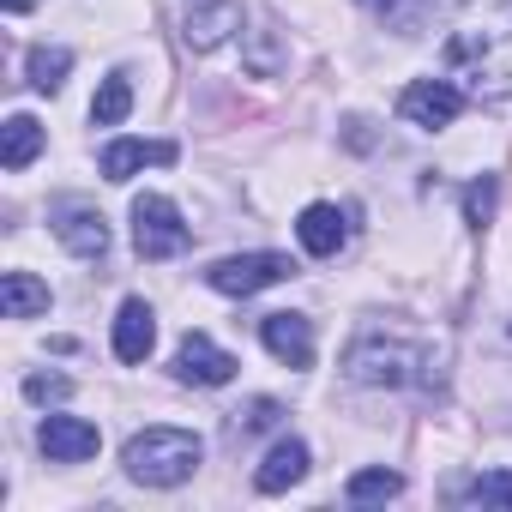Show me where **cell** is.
Masks as SVG:
<instances>
[{
	"label": "cell",
	"instance_id": "cell-1",
	"mask_svg": "<svg viewBox=\"0 0 512 512\" xmlns=\"http://www.w3.org/2000/svg\"><path fill=\"white\" fill-rule=\"evenodd\" d=\"M446 73H458L470 97H512V0H458L446 31Z\"/></svg>",
	"mask_w": 512,
	"mask_h": 512
},
{
	"label": "cell",
	"instance_id": "cell-2",
	"mask_svg": "<svg viewBox=\"0 0 512 512\" xmlns=\"http://www.w3.org/2000/svg\"><path fill=\"white\" fill-rule=\"evenodd\" d=\"M199 452H205L199 434L157 422V428H139V434L127 440L121 464H127V476L145 482V488H175V482H187V476L199 470Z\"/></svg>",
	"mask_w": 512,
	"mask_h": 512
},
{
	"label": "cell",
	"instance_id": "cell-3",
	"mask_svg": "<svg viewBox=\"0 0 512 512\" xmlns=\"http://www.w3.org/2000/svg\"><path fill=\"white\" fill-rule=\"evenodd\" d=\"M422 368H428V350L404 344V338H386L380 326L362 332L344 356V374L356 386H410V380H422Z\"/></svg>",
	"mask_w": 512,
	"mask_h": 512
},
{
	"label": "cell",
	"instance_id": "cell-4",
	"mask_svg": "<svg viewBox=\"0 0 512 512\" xmlns=\"http://www.w3.org/2000/svg\"><path fill=\"white\" fill-rule=\"evenodd\" d=\"M187 223L181 211L163 199V193H139L133 199V247H139V260H175V253H187Z\"/></svg>",
	"mask_w": 512,
	"mask_h": 512
},
{
	"label": "cell",
	"instance_id": "cell-5",
	"mask_svg": "<svg viewBox=\"0 0 512 512\" xmlns=\"http://www.w3.org/2000/svg\"><path fill=\"white\" fill-rule=\"evenodd\" d=\"M284 278H296V266L284 260V253H229V260H217L205 272V284L217 296H260V290H272Z\"/></svg>",
	"mask_w": 512,
	"mask_h": 512
},
{
	"label": "cell",
	"instance_id": "cell-6",
	"mask_svg": "<svg viewBox=\"0 0 512 512\" xmlns=\"http://www.w3.org/2000/svg\"><path fill=\"white\" fill-rule=\"evenodd\" d=\"M458 109H464V91L458 85H446V79H416L404 97H398V115L410 121V127H452L458 121Z\"/></svg>",
	"mask_w": 512,
	"mask_h": 512
},
{
	"label": "cell",
	"instance_id": "cell-7",
	"mask_svg": "<svg viewBox=\"0 0 512 512\" xmlns=\"http://www.w3.org/2000/svg\"><path fill=\"white\" fill-rule=\"evenodd\" d=\"M175 374H181L187 386H229V380H235V356L217 350L205 332H187L181 350H175Z\"/></svg>",
	"mask_w": 512,
	"mask_h": 512
},
{
	"label": "cell",
	"instance_id": "cell-8",
	"mask_svg": "<svg viewBox=\"0 0 512 512\" xmlns=\"http://www.w3.org/2000/svg\"><path fill=\"white\" fill-rule=\"evenodd\" d=\"M37 446H43L55 464H85V458H97L103 434H97V422H85V416H49V422L37 428Z\"/></svg>",
	"mask_w": 512,
	"mask_h": 512
},
{
	"label": "cell",
	"instance_id": "cell-9",
	"mask_svg": "<svg viewBox=\"0 0 512 512\" xmlns=\"http://www.w3.org/2000/svg\"><path fill=\"white\" fill-rule=\"evenodd\" d=\"M49 223H55L61 247L79 253V260H103V253H109V223H103V211H91V205H55Z\"/></svg>",
	"mask_w": 512,
	"mask_h": 512
},
{
	"label": "cell",
	"instance_id": "cell-10",
	"mask_svg": "<svg viewBox=\"0 0 512 512\" xmlns=\"http://www.w3.org/2000/svg\"><path fill=\"white\" fill-rule=\"evenodd\" d=\"M260 338L284 368H314V320L308 314H266Z\"/></svg>",
	"mask_w": 512,
	"mask_h": 512
},
{
	"label": "cell",
	"instance_id": "cell-11",
	"mask_svg": "<svg viewBox=\"0 0 512 512\" xmlns=\"http://www.w3.org/2000/svg\"><path fill=\"white\" fill-rule=\"evenodd\" d=\"M229 31H241V7H235V0H205V7H193L181 19V43L193 55H211L217 43H229Z\"/></svg>",
	"mask_w": 512,
	"mask_h": 512
},
{
	"label": "cell",
	"instance_id": "cell-12",
	"mask_svg": "<svg viewBox=\"0 0 512 512\" xmlns=\"http://www.w3.org/2000/svg\"><path fill=\"white\" fill-rule=\"evenodd\" d=\"M151 344H157V314H151L139 296L121 302V314H115V356H121V362H145Z\"/></svg>",
	"mask_w": 512,
	"mask_h": 512
},
{
	"label": "cell",
	"instance_id": "cell-13",
	"mask_svg": "<svg viewBox=\"0 0 512 512\" xmlns=\"http://www.w3.org/2000/svg\"><path fill=\"white\" fill-rule=\"evenodd\" d=\"M308 476V446L302 440H278L272 452H266V464L253 470V488L260 494H284V488H296Z\"/></svg>",
	"mask_w": 512,
	"mask_h": 512
},
{
	"label": "cell",
	"instance_id": "cell-14",
	"mask_svg": "<svg viewBox=\"0 0 512 512\" xmlns=\"http://www.w3.org/2000/svg\"><path fill=\"white\" fill-rule=\"evenodd\" d=\"M145 163H175V145L169 139H115L103 151V175L109 181H133V169H145Z\"/></svg>",
	"mask_w": 512,
	"mask_h": 512
},
{
	"label": "cell",
	"instance_id": "cell-15",
	"mask_svg": "<svg viewBox=\"0 0 512 512\" xmlns=\"http://www.w3.org/2000/svg\"><path fill=\"white\" fill-rule=\"evenodd\" d=\"M296 235H302V247L314 253V260H332L350 229H344V211H338V205H308L302 223H296Z\"/></svg>",
	"mask_w": 512,
	"mask_h": 512
},
{
	"label": "cell",
	"instance_id": "cell-16",
	"mask_svg": "<svg viewBox=\"0 0 512 512\" xmlns=\"http://www.w3.org/2000/svg\"><path fill=\"white\" fill-rule=\"evenodd\" d=\"M0 314H7V320H37V314H49V284L31 278V272H7V278H0Z\"/></svg>",
	"mask_w": 512,
	"mask_h": 512
},
{
	"label": "cell",
	"instance_id": "cell-17",
	"mask_svg": "<svg viewBox=\"0 0 512 512\" xmlns=\"http://www.w3.org/2000/svg\"><path fill=\"white\" fill-rule=\"evenodd\" d=\"M398 494H404V476L386 470V464H380V470H356V476L344 482V500H350V506H374V500H398Z\"/></svg>",
	"mask_w": 512,
	"mask_h": 512
},
{
	"label": "cell",
	"instance_id": "cell-18",
	"mask_svg": "<svg viewBox=\"0 0 512 512\" xmlns=\"http://www.w3.org/2000/svg\"><path fill=\"white\" fill-rule=\"evenodd\" d=\"M127 115H133V85H127V73H109L103 91L91 97V121L97 127H121Z\"/></svg>",
	"mask_w": 512,
	"mask_h": 512
},
{
	"label": "cell",
	"instance_id": "cell-19",
	"mask_svg": "<svg viewBox=\"0 0 512 512\" xmlns=\"http://www.w3.org/2000/svg\"><path fill=\"white\" fill-rule=\"evenodd\" d=\"M37 151H43V127H37L31 115H13V121H7V145H0V163H7V169H25Z\"/></svg>",
	"mask_w": 512,
	"mask_h": 512
},
{
	"label": "cell",
	"instance_id": "cell-20",
	"mask_svg": "<svg viewBox=\"0 0 512 512\" xmlns=\"http://www.w3.org/2000/svg\"><path fill=\"white\" fill-rule=\"evenodd\" d=\"M67 67H73V49H31V61H25V73H31V85L37 91H61V79H67Z\"/></svg>",
	"mask_w": 512,
	"mask_h": 512
},
{
	"label": "cell",
	"instance_id": "cell-21",
	"mask_svg": "<svg viewBox=\"0 0 512 512\" xmlns=\"http://www.w3.org/2000/svg\"><path fill=\"white\" fill-rule=\"evenodd\" d=\"M488 217H494V175H482V181H470V187H464V223H470V229H482Z\"/></svg>",
	"mask_w": 512,
	"mask_h": 512
},
{
	"label": "cell",
	"instance_id": "cell-22",
	"mask_svg": "<svg viewBox=\"0 0 512 512\" xmlns=\"http://www.w3.org/2000/svg\"><path fill=\"white\" fill-rule=\"evenodd\" d=\"M368 13H380L392 31H416L422 25V0H368Z\"/></svg>",
	"mask_w": 512,
	"mask_h": 512
},
{
	"label": "cell",
	"instance_id": "cell-23",
	"mask_svg": "<svg viewBox=\"0 0 512 512\" xmlns=\"http://www.w3.org/2000/svg\"><path fill=\"white\" fill-rule=\"evenodd\" d=\"M464 500H494V506H512V470H488L464 488Z\"/></svg>",
	"mask_w": 512,
	"mask_h": 512
},
{
	"label": "cell",
	"instance_id": "cell-24",
	"mask_svg": "<svg viewBox=\"0 0 512 512\" xmlns=\"http://www.w3.org/2000/svg\"><path fill=\"white\" fill-rule=\"evenodd\" d=\"M278 416H284V410H278L272 398H253L247 410H235V428H241V434H260V428H272Z\"/></svg>",
	"mask_w": 512,
	"mask_h": 512
},
{
	"label": "cell",
	"instance_id": "cell-25",
	"mask_svg": "<svg viewBox=\"0 0 512 512\" xmlns=\"http://www.w3.org/2000/svg\"><path fill=\"white\" fill-rule=\"evenodd\" d=\"M67 392H73L67 374H31V380H25V398H31V404H55V398H67Z\"/></svg>",
	"mask_w": 512,
	"mask_h": 512
},
{
	"label": "cell",
	"instance_id": "cell-26",
	"mask_svg": "<svg viewBox=\"0 0 512 512\" xmlns=\"http://www.w3.org/2000/svg\"><path fill=\"white\" fill-rule=\"evenodd\" d=\"M0 7H7V13H25V7H31V0H0Z\"/></svg>",
	"mask_w": 512,
	"mask_h": 512
}]
</instances>
